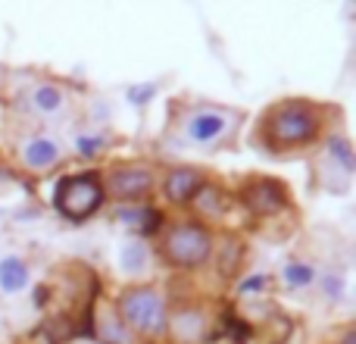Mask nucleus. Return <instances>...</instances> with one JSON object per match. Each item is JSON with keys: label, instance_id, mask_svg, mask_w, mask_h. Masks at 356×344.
Segmentation results:
<instances>
[{"label": "nucleus", "instance_id": "nucleus-1", "mask_svg": "<svg viewBox=\"0 0 356 344\" xmlns=\"http://www.w3.org/2000/svg\"><path fill=\"white\" fill-rule=\"evenodd\" d=\"M100 201H104V185H100V178H94L91 172L63 178L54 194V203L69 219H88V216L100 207Z\"/></svg>", "mask_w": 356, "mask_h": 344}, {"label": "nucleus", "instance_id": "nucleus-2", "mask_svg": "<svg viewBox=\"0 0 356 344\" xmlns=\"http://www.w3.org/2000/svg\"><path fill=\"white\" fill-rule=\"evenodd\" d=\"M119 313L129 326L141 329L147 335H156L166 329V304L154 288H135L119 297Z\"/></svg>", "mask_w": 356, "mask_h": 344}, {"label": "nucleus", "instance_id": "nucleus-3", "mask_svg": "<svg viewBox=\"0 0 356 344\" xmlns=\"http://www.w3.org/2000/svg\"><path fill=\"white\" fill-rule=\"evenodd\" d=\"M209 247H213L209 232L203 226H197V222H181V226L169 228L166 241H163L166 257L172 260V263H178V266L203 263V260L209 257Z\"/></svg>", "mask_w": 356, "mask_h": 344}, {"label": "nucleus", "instance_id": "nucleus-4", "mask_svg": "<svg viewBox=\"0 0 356 344\" xmlns=\"http://www.w3.org/2000/svg\"><path fill=\"white\" fill-rule=\"evenodd\" d=\"M316 129H319V119L309 107H300V104H288L282 110H275L269 123V132L275 141L282 144H307L316 138Z\"/></svg>", "mask_w": 356, "mask_h": 344}, {"label": "nucleus", "instance_id": "nucleus-5", "mask_svg": "<svg viewBox=\"0 0 356 344\" xmlns=\"http://www.w3.org/2000/svg\"><path fill=\"white\" fill-rule=\"evenodd\" d=\"M150 185H154V175L144 166H119L110 175V191L116 197H122V201H138V197H144L150 191Z\"/></svg>", "mask_w": 356, "mask_h": 344}, {"label": "nucleus", "instance_id": "nucleus-6", "mask_svg": "<svg viewBox=\"0 0 356 344\" xmlns=\"http://www.w3.org/2000/svg\"><path fill=\"white\" fill-rule=\"evenodd\" d=\"M244 203L253 210V213L272 216V213H278V210L284 207V191H282V185L269 182V178H259V182L247 185Z\"/></svg>", "mask_w": 356, "mask_h": 344}, {"label": "nucleus", "instance_id": "nucleus-7", "mask_svg": "<svg viewBox=\"0 0 356 344\" xmlns=\"http://www.w3.org/2000/svg\"><path fill=\"white\" fill-rule=\"evenodd\" d=\"M200 188H203V178L197 169H175L166 178V197L172 203H188Z\"/></svg>", "mask_w": 356, "mask_h": 344}, {"label": "nucleus", "instance_id": "nucleus-8", "mask_svg": "<svg viewBox=\"0 0 356 344\" xmlns=\"http://www.w3.org/2000/svg\"><path fill=\"white\" fill-rule=\"evenodd\" d=\"M225 129H228V119L222 116V113H213V110L197 113V116L188 123V135L194 138L197 144H209V141H216V138H219Z\"/></svg>", "mask_w": 356, "mask_h": 344}, {"label": "nucleus", "instance_id": "nucleus-9", "mask_svg": "<svg viewBox=\"0 0 356 344\" xmlns=\"http://www.w3.org/2000/svg\"><path fill=\"white\" fill-rule=\"evenodd\" d=\"M60 160V144L50 141V138H35V141L25 144V163L31 169H47Z\"/></svg>", "mask_w": 356, "mask_h": 344}, {"label": "nucleus", "instance_id": "nucleus-10", "mask_svg": "<svg viewBox=\"0 0 356 344\" xmlns=\"http://www.w3.org/2000/svg\"><path fill=\"white\" fill-rule=\"evenodd\" d=\"M25 285H29V269H25L22 260L19 257L0 260V288H3L6 295H16V291H22Z\"/></svg>", "mask_w": 356, "mask_h": 344}, {"label": "nucleus", "instance_id": "nucleus-11", "mask_svg": "<svg viewBox=\"0 0 356 344\" xmlns=\"http://www.w3.org/2000/svg\"><path fill=\"white\" fill-rule=\"evenodd\" d=\"M31 104H35V110H41V113H56L63 107V91L54 85H38L35 94H31Z\"/></svg>", "mask_w": 356, "mask_h": 344}, {"label": "nucleus", "instance_id": "nucleus-12", "mask_svg": "<svg viewBox=\"0 0 356 344\" xmlns=\"http://www.w3.org/2000/svg\"><path fill=\"white\" fill-rule=\"evenodd\" d=\"M175 332L181 341H194L203 332V316L200 313H181L175 320Z\"/></svg>", "mask_w": 356, "mask_h": 344}, {"label": "nucleus", "instance_id": "nucleus-13", "mask_svg": "<svg viewBox=\"0 0 356 344\" xmlns=\"http://www.w3.org/2000/svg\"><path fill=\"white\" fill-rule=\"evenodd\" d=\"M328 154L334 157V160L344 166V172H350L353 169V148H350V141L347 138H341V135H334L332 141H328Z\"/></svg>", "mask_w": 356, "mask_h": 344}, {"label": "nucleus", "instance_id": "nucleus-14", "mask_svg": "<svg viewBox=\"0 0 356 344\" xmlns=\"http://www.w3.org/2000/svg\"><path fill=\"white\" fill-rule=\"evenodd\" d=\"M313 279H316V272H313V266H307V263H291L288 269H284V282L294 285V288L313 285Z\"/></svg>", "mask_w": 356, "mask_h": 344}, {"label": "nucleus", "instance_id": "nucleus-15", "mask_svg": "<svg viewBox=\"0 0 356 344\" xmlns=\"http://www.w3.org/2000/svg\"><path fill=\"white\" fill-rule=\"evenodd\" d=\"M144 260H147V251H144L141 244H129V247L122 251V269H125V272L144 269Z\"/></svg>", "mask_w": 356, "mask_h": 344}, {"label": "nucleus", "instance_id": "nucleus-16", "mask_svg": "<svg viewBox=\"0 0 356 344\" xmlns=\"http://www.w3.org/2000/svg\"><path fill=\"white\" fill-rule=\"evenodd\" d=\"M197 197H200V210H203V213L219 216L222 210H225V203H222V194L216 188H200V191H197Z\"/></svg>", "mask_w": 356, "mask_h": 344}, {"label": "nucleus", "instance_id": "nucleus-17", "mask_svg": "<svg viewBox=\"0 0 356 344\" xmlns=\"http://www.w3.org/2000/svg\"><path fill=\"white\" fill-rule=\"evenodd\" d=\"M154 91H156L154 85H135V88H129V97L135 100V104H147V100L154 97Z\"/></svg>", "mask_w": 356, "mask_h": 344}, {"label": "nucleus", "instance_id": "nucleus-18", "mask_svg": "<svg viewBox=\"0 0 356 344\" xmlns=\"http://www.w3.org/2000/svg\"><path fill=\"white\" fill-rule=\"evenodd\" d=\"M75 144H79V150H81V154H88V157H91V154H97V148H100V141H97V138H79V141H75Z\"/></svg>", "mask_w": 356, "mask_h": 344}, {"label": "nucleus", "instance_id": "nucleus-19", "mask_svg": "<svg viewBox=\"0 0 356 344\" xmlns=\"http://www.w3.org/2000/svg\"><path fill=\"white\" fill-rule=\"evenodd\" d=\"M266 279H250V282H244V291H253V288H263Z\"/></svg>", "mask_w": 356, "mask_h": 344}]
</instances>
